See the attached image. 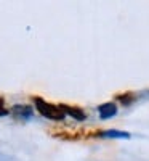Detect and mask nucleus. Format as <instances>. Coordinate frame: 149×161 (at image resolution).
<instances>
[{"mask_svg":"<svg viewBox=\"0 0 149 161\" xmlns=\"http://www.w3.org/2000/svg\"><path fill=\"white\" fill-rule=\"evenodd\" d=\"M101 137H111V139H128L130 134L128 132H124V130H116V129H111V130H103L101 132Z\"/></svg>","mask_w":149,"mask_h":161,"instance_id":"7","label":"nucleus"},{"mask_svg":"<svg viewBox=\"0 0 149 161\" xmlns=\"http://www.w3.org/2000/svg\"><path fill=\"white\" fill-rule=\"evenodd\" d=\"M116 100H117V102H120L124 106H128V105H131L135 100H136V93H133V92L117 93V95H116Z\"/></svg>","mask_w":149,"mask_h":161,"instance_id":"6","label":"nucleus"},{"mask_svg":"<svg viewBox=\"0 0 149 161\" xmlns=\"http://www.w3.org/2000/svg\"><path fill=\"white\" fill-rule=\"evenodd\" d=\"M34 105L37 111L45 116L47 119H51V121H64L66 114L63 113V110L59 108L58 105H53V103H48L47 100L40 98V97H34Z\"/></svg>","mask_w":149,"mask_h":161,"instance_id":"2","label":"nucleus"},{"mask_svg":"<svg viewBox=\"0 0 149 161\" xmlns=\"http://www.w3.org/2000/svg\"><path fill=\"white\" fill-rule=\"evenodd\" d=\"M50 136L59 139V140H87L93 137H101V129H93V127H84V129H71V127H51L48 129Z\"/></svg>","mask_w":149,"mask_h":161,"instance_id":"1","label":"nucleus"},{"mask_svg":"<svg viewBox=\"0 0 149 161\" xmlns=\"http://www.w3.org/2000/svg\"><path fill=\"white\" fill-rule=\"evenodd\" d=\"M58 106L63 110L64 114L71 116V118L75 119V121H85V119H87V113L80 108V106H71V105H64V103H61V105H58Z\"/></svg>","mask_w":149,"mask_h":161,"instance_id":"3","label":"nucleus"},{"mask_svg":"<svg viewBox=\"0 0 149 161\" xmlns=\"http://www.w3.org/2000/svg\"><path fill=\"white\" fill-rule=\"evenodd\" d=\"M98 114H100V119H111L112 116L117 114V106L116 103H111V102H107V103H103L98 106Z\"/></svg>","mask_w":149,"mask_h":161,"instance_id":"4","label":"nucleus"},{"mask_svg":"<svg viewBox=\"0 0 149 161\" xmlns=\"http://www.w3.org/2000/svg\"><path fill=\"white\" fill-rule=\"evenodd\" d=\"M10 111L5 108V98L3 97H0V118H2V116H7Z\"/></svg>","mask_w":149,"mask_h":161,"instance_id":"8","label":"nucleus"},{"mask_svg":"<svg viewBox=\"0 0 149 161\" xmlns=\"http://www.w3.org/2000/svg\"><path fill=\"white\" fill-rule=\"evenodd\" d=\"M11 113H13V116H15V118L29 119V118H32L34 110H32V106H29V105H15L11 108Z\"/></svg>","mask_w":149,"mask_h":161,"instance_id":"5","label":"nucleus"}]
</instances>
